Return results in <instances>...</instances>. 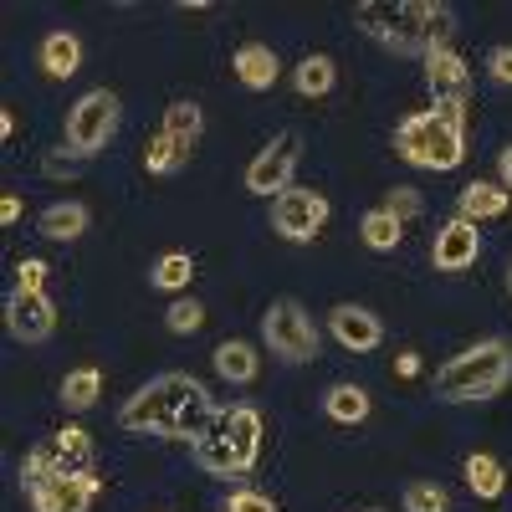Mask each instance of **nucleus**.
<instances>
[{"mask_svg":"<svg viewBox=\"0 0 512 512\" xmlns=\"http://www.w3.org/2000/svg\"><path fill=\"white\" fill-rule=\"evenodd\" d=\"M216 400H210V390L200 379L190 374H154L144 390H134L123 405H118V425L134 436H159V441H200L216 431Z\"/></svg>","mask_w":512,"mask_h":512,"instance_id":"1","label":"nucleus"},{"mask_svg":"<svg viewBox=\"0 0 512 512\" xmlns=\"http://www.w3.org/2000/svg\"><path fill=\"white\" fill-rule=\"evenodd\" d=\"M354 26L374 36L379 47L405 52V57H431L436 47H451L456 16L441 0H359Z\"/></svg>","mask_w":512,"mask_h":512,"instance_id":"2","label":"nucleus"},{"mask_svg":"<svg viewBox=\"0 0 512 512\" xmlns=\"http://www.w3.org/2000/svg\"><path fill=\"white\" fill-rule=\"evenodd\" d=\"M512 379V344L507 338H482V344L451 354L436 369L431 395L441 405H472V400H497Z\"/></svg>","mask_w":512,"mask_h":512,"instance_id":"3","label":"nucleus"},{"mask_svg":"<svg viewBox=\"0 0 512 512\" xmlns=\"http://www.w3.org/2000/svg\"><path fill=\"white\" fill-rule=\"evenodd\" d=\"M395 154L415 169H436V175H446V169H456L466 159V134H456V128H446L431 108L425 113H410L400 118L395 128Z\"/></svg>","mask_w":512,"mask_h":512,"instance_id":"4","label":"nucleus"},{"mask_svg":"<svg viewBox=\"0 0 512 512\" xmlns=\"http://www.w3.org/2000/svg\"><path fill=\"white\" fill-rule=\"evenodd\" d=\"M118 123H123L118 93H108V88L82 93V98L72 103V113H67V144H62V149H67L72 159H93V154H103V149L113 144Z\"/></svg>","mask_w":512,"mask_h":512,"instance_id":"5","label":"nucleus"},{"mask_svg":"<svg viewBox=\"0 0 512 512\" xmlns=\"http://www.w3.org/2000/svg\"><path fill=\"white\" fill-rule=\"evenodd\" d=\"M77 472H93V441L82 425H62L57 436L36 441L21 461V482L36 487V482H52V477H77Z\"/></svg>","mask_w":512,"mask_h":512,"instance_id":"6","label":"nucleus"},{"mask_svg":"<svg viewBox=\"0 0 512 512\" xmlns=\"http://www.w3.org/2000/svg\"><path fill=\"white\" fill-rule=\"evenodd\" d=\"M262 338L282 364H313L318 359V323L308 318V308L297 303V297H277V303L267 308Z\"/></svg>","mask_w":512,"mask_h":512,"instance_id":"7","label":"nucleus"},{"mask_svg":"<svg viewBox=\"0 0 512 512\" xmlns=\"http://www.w3.org/2000/svg\"><path fill=\"white\" fill-rule=\"evenodd\" d=\"M297 159H303V139H297V134H277L262 154L246 164V190L277 200L282 190H292V169H297Z\"/></svg>","mask_w":512,"mask_h":512,"instance_id":"8","label":"nucleus"},{"mask_svg":"<svg viewBox=\"0 0 512 512\" xmlns=\"http://www.w3.org/2000/svg\"><path fill=\"white\" fill-rule=\"evenodd\" d=\"M323 221H328V200L318 190H297L292 185V190H282L272 200V226H277L282 241H313L323 231Z\"/></svg>","mask_w":512,"mask_h":512,"instance_id":"9","label":"nucleus"},{"mask_svg":"<svg viewBox=\"0 0 512 512\" xmlns=\"http://www.w3.org/2000/svg\"><path fill=\"white\" fill-rule=\"evenodd\" d=\"M6 328L16 344H47L52 328H57V308H52V297L47 292H11V303H6Z\"/></svg>","mask_w":512,"mask_h":512,"instance_id":"10","label":"nucleus"},{"mask_svg":"<svg viewBox=\"0 0 512 512\" xmlns=\"http://www.w3.org/2000/svg\"><path fill=\"white\" fill-rule=\"evenodd\" d=\"M98 472H77V477H52V482H36L26 487L36 512H88L98 497Z\"/></svg>","mask_w":512,"mask_h":512,"instance_id":"11","label":"nucleus"},{"mask_svg":"<svg viewBox=\"0 0 512 512\" xmlns=\"http://www.w3.org/2000/svg\"><path fill=\"white\" fill-rule=\"evenodd\" d=\"M216 431L226 436V446H231V451H236V461H241V472L251 477L256 456H262V436H267L262 410H256V405H231V410H221Z\"/></svg>","mask_w":512,"mask_h":512,"instance_id":"12","label":"nucleus"},{"mask_svg":"<svg viewBox=\"0 0 512 512\" xmlns=\"http://www.w3.org/2000/svg\"><path fill=\"white\" fill-rule=\"evenodd\" d=\"M328 333H333L349 354H369V349H379L384 323H379L369 308H359V303H338V308L328 313Z\"/></svg>","mask_w":512,"mask_h":512,"instance_id":"13","label":"nucleus"},{"mask_svg":"<svg viewBox=\"0 0 512 512\" xmlns=\"http://www.w3.org/2000/svg\"><path fill=\"white\" fill-rule=\"evenodd\" d=\"M482 256V236H477V226L472 221H461V216H451L446 226H441V236H436V251H431V262H436V272H466Z\"/></svg>","mask_w":512,"mask_h":512,"instance_id":"14","label":"nucleus"},{"mask_svg":"<svg viewBox=\"0 0 512 512\" xmlns=\"http://www.w3.org/2000/svg\"><path fill=\"white\" fill-rule=\"evenodd\" d=\"M420 62H425V82H431L436 98H456V93L472 88V67H466L451 47H436L431 57H420Z\"/></svg>","mask_w":512,"mask_h":512,"instance_id":"15","label":"nucleus"},{"mask_svg":"<svg viewBox=\"0 0 512 512\" xmlns=\"http://www.w3.org/2000/svg\"><path fill=\"white\" fill-rule=\"evenodd\" d=\"M159 134L175 144L185 159H190V149L200 144V134H205V113H200V103H190V98H180V103H169L164 108V123H159Z\"/></svg>","mask_w":512,"mask_h":512,"instance_id":"16","label":"nucleus"},{"mask_svg":"<svg viewBox=\"0 0 512 512\" xmlns=\"http://www.w3.org/2000/svg\"><path fill=\"white\" fill-rule=\"evenodd\" d=\"M236 77H241V88H251V93H267L272 82H277V52L272 47H262V41H246V47H236Z\"/></svg>","mask_w":512,"mask_h":512,"instance_id":"17","label":"nucleus"},{"mask_svg":"<svg viewBox=\"0 0 512 512\" xmlns=\"http://www.w3.org/2000/svg\"><path fill=\"white\" fill-rule=\"evenodd\" d=\"M507 200H512V195H507L502 185H492V180H472V185L456 195V216H461V221H472V226H477V221H497L502 210H507Z\"/></svg>","mask_w":512,"mask_h":512,"instance_id":"18","label":"nucleus"},{"mask_svg":"<svg viewBox=\"0 0 512 512\" xmlns=\"http://www.w3.org/2000/svg\"><path fill=\"white\" fill-rule=\"evenodd\" d=\"M77 67H82V41H77V31H47V36H41V72L57 77V82H67Z\"/></svg>","mask_w":512,"mask_h":512,"instance_id":"19","label":"nucleus"},{"mask_svg":"<svg viewBox=\"0 0 512 512\" xmlns=\"http://www.w3.org/2000/svg\"><path fill=\"white\" fill-rule=\"evenodd\" d=\"M36 231L47 241H77L82 231H88V205H82V200H57V205L41 210Z\"/></svg>","mask_w":512,"mask_h":512,"instance_id":"20","label":"nucleus"},{"mask_svg":"<svg viewBox=\"0 0 512 512\" xmlns=\"http://www.w3.org/2000/svg\"><path fill=\"white\" fill-rule=\"evenodd\" d=\"M195 461H200V472H205V477H221V482H241V477H246V472H241V461H236V451L226 446L221 431H210V436L195 441Z\"/></svg>","mask_w":512,"mask_h":512,"instance_id":"21","label":"nucleus"},{"mask_svg":"<svg viewBox=\"0 0 512 512\" xmlns=\"http://www.w3.org/2000/svg\"><path fill=\"white\" fill-rule=\"evenodd\" d=\"M323 415H328L333 425H359V420H369V390H364V384H328Z\"/></svg>","mask_w":512,"mask_h":512,"instance_id":"22","label":"nucleus"},{"mask_svg":"<svg viewBox=\"0 0 512 512\" xmlns=\"http://www.w3.org/2000/svg\"><path fill=\"white\" fill-rule=\"evenodd\" d=\"M333 82H338V62L328 52H308L303 62H297V72H292V88L303 98H328Z\"/></svg>","mask_w":512,"mask_h":512,"instance_id":"23","label":"nucleus"},{"mask_svg":"<svg viewBox=\"0 0 512 512\" xmlns=\"http://www.w3.org/2000/svg\"><path fill=\"white\" fill-rule=\"evenodd\" d=\"M466 487H472V497H482V502H497V497L507 492L502 461L487 456V451H472V456H466Z\"/></svg>","mask_w":512,"mask_h":512,"instance_id":"24","label":"nucleus"},{"mask_svg":"<svg viewBox=\"0 0 512 512\" xmlns=\"http://www.w3.org/2000/svg\"><path fill=\"white\" fill-rule=\"evenodd\" d=\"M98 395H103V369H93V364H82V369H72V374L62 379V405L77 410V415L93 410Z\"/></svg>","mask_w":512,"mask_h":512,"instance_id":"25","label":"nucleus"},{"mask_svg":"<svg viewBox=\"0 0 512 512\" xmlns=\"http://www.w3.org/2000/svg\"><path fill=\"white\" fill-rule=\"evenodd\" d=\"M216 374L231 379V384H251L256 379V349L246 344V338H226V344L216 349Z\"/></svg>","mask_w":512,"mask_h":512,"instance_id":"26","label":"nucleus"},{"mask_svg":"<svg viewBox=\"0 0 512 512\" xmlns=\"http://www.w3.org/2000/svg\"><path fill=\"white\" fill-rule=\"evenodd\" d=\"M359 236H364V246H369V251H395V246H400V236H405V221H395L384 205H374V210H364Z\"/></svg>","mask_w":512,"mask_h":512,"instance_id":"27","label":"nucleus"},{"mask_svg":"<svg viewBox=\"0 0 512 512\" xmlns=\"http://www.w3.org/2000/svg\"><path fill=\"white\" fill-rule=\"evenodd\" d=\"M190 277H195V262H190L185 251H164L159 262L149 267V282H154L159 292H185Z\"/></svg>","mask_w":512,"mask_h":512,"instance_id":"28","label":"nucleus"},{"mask_svg":"<svg viewBox=\"0 0 512 512\" xmlns=\"http://www.w3.org/2000/svg\"><path fill=\"white\" fill-rule=\"evenodd\" d=\"M400 502H405V512H451V497L441 482H410Z\"/></svg>","mask_w":512,"mask_h":512,"instance_id":"29","label":"nucleus"},{"mask_svg":"<svg viewBox=\"0 0 512 512\" xmlns=\"http://www.w3.org/2000/svg\"><path fill=\"white\" fill-rule=\"evenodd\" d=\"M180 164H185V154L169 144L164 134H154V139L144 144V169H149V175H169V169H180Z\"/></svg>","mask_w":512,"mask_h":512,"instance_id":"30","label":"nucleus"},{"mask_svg":"<svg viewBox=\"0 0 512 512\" xmlns=\"http://www.w3.org/2000/svg\"><path fill=\"white\" fill-rule=\"evenodd\" d=\"M431 113L446 123V128H456V134H466V123H472V93H456V98H436L431 103Z\"/></svg>","mask_w":512,"mask_h":512,"instance_id":"31","label":"nucleus"},{"mask_svg":"<svg viewBox=\"0 0 512 512\" xmlns=\"http://www.w3.org/2000/svg\"><path fill=\"white\" fill-rule=\"evenodd\" d=\"M200 323H205V308L195 303V297H180V303L164 313V328H169V333H195Z\"/></svg>","mask_w":512,"mask_h":512,"instance_id":"32","label":"nucleus"},{"mask_svg":"<svg viewBox=\"0 0 512 512\" xmlns=\"http://www.w3.org/2000/svg\"><path fill=\"white\" fill-rule=\"evenodd\" d=\"M420 205H425V200H420L415 190H405V185H395L390 195H384V210H390L395 221H415V216H420Z\"/></svg>","mask_w":512,"mask_h":512,"instance_id":"33","label":"nucleus"},{"mask_svg":"<svg viewBox=\"0 0 512 512\" xmlns=\"http://www.w3.org/2000/svg\"><path fill=\"white\" fill-rule=\"evenodd\" d=\"M226 512H277V502L267 492H256V487H241V492H231Z\"/></svg>","mask_w":512,"mask_h":512,"instance_id":"34","label":"nucleus"},{"mask_svg":"<svg viewBox=\"0 0 512 512\" xmlns=\"http://www.w3.org/2000/svg\"><path fill=\"white\" fill-rule=\"evenodd\" d=\"M16 287L21 292H47V262H41V256H26L21 272H16Z\"/></svg>","mask_w":512,"mask_h":512,"instance_id":"35","label":"nucleus"},{"mask_svg":"<svg viewBox=\"0 0 512 512\" xmlns=\"http://www.w3.org/2000/svg\"><path fill=\"white\" fill-rule=\"evenodd\" d=\"M487 72H492V82H502V88H512V47H497V52L487 57Z\"/></svg>","mask_w":512,"mask_h":512,"instance_id":"36","label":"nucleus"},{"mask_svg":"<svg viewBox=\"0 0 512 512\" xmlns=\"http://www.w3.org/2000/svg\"><path fill=\"white\" fill-rule=\"evenodd\" d=\"M497 175H502V190L512 195V149H502V154H497Z\"/></svg>","mask_w":512,"mask_h":512,"instance_id":"37","label":"nucleus"},{"mask_svg":"<svg viewBox=\"0 0 512 512\" xmlns=\"http://www.w3.org/2000/svg\"><path fill=\"white\" fill-rule=\"evenodd\" d=\"M16 216H21V200H16V195H6V200H0V221H6V226H11Z\"/></svg>","mask_w":512,"mask_h":512,"instance_id":"38","label":"nucleus"},{"mask_svg":"<svg viewBox=\"0 0 512 512\" xmlns=\"http://www.w3.org/2000/svg\"><path fill=\"white\" fill-rule=\"evenodd\" d=\"M47 175H72V164H67V159H57V154H52V159H47Z\"/></svg>","mask_w":512,"mask_h":512,"instance_id":"39","label":"nucleus"},{"mask_svg":"<svg viewBox=\"0 0 512 512\" xmlns=\"http://www.w3.org/2000/svg\"><path fill=\"white\" fill-rule=\"evenodd\" d=\"M400 374H405V379L420 374V359H415V354H400Z\"/></svg>","mask_w":512,"mask_h":512,"instance_id":"40","label":"nucleus"},{"mask_svg":"<svg viewBox=\"0 0 512 512\" xmlns=\"http://www.w3.org/2000/svg\"><path fill=\"white\" fill-rule=\"evenodd\" d=\"M507 287H512V272H507Z\"/></svg>","mask_w":512,"mask_h":512,"instance_id":"41","label":"nucleus"},{"mask_svg":"<svg viewBox=\"0 0 512 512\" xmlns=\"http://www.w3.org/2000/svg\"><path fill=\"white\" fill-rule=\"evenodd\" d=\"M369 512H379V507H369Z\"/></svg>","mask_w":512,"mask_h":512,"instance_id":"42","label":"nucleus"}]
</instances>
